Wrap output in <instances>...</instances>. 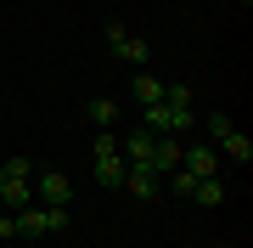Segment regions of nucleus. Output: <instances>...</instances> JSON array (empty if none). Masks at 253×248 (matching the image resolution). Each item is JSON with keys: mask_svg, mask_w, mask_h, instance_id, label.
Wrapping results in <instances>:
<instances>
[{"mask_svg": "<svg viewBox=\"0 0 253 248\" xmlns=\"http://www.w3.org/2000/svg\"><path fill=\"white\" fill-rule=\"evenodd\" d=\"M203 130H208L203 141H214V152H219V158H231V164H242V169L253 164V141H248L242 130H236V124L225 119V113H214V119H208Z\"/></svg>", "mask_w": 253, "mask_h": 248, "instance_id": "obj_1", "label": "nucleus"}, {"mask_svg": "<svg viewBox=\"0 0 253 248\" xmlns=\"http://www.w3.org/2000/svg\"><path fill=\"white\" fill-rule=\"evenodd\" d=\"M17 220V237H56L68 231V209H51V203H28V209L11 214Z\"/></svg>", "mask_w": 253, "mask_h": 248, "instance_id": "obj_2", "label": "nucleus"}, {"mask_svg": "<svg viewBox=\"0 0 253 248\" xmlns=\"http://www.w3.org/2000/svg\"><path fill=\"white\" fill-rule=\"evenodd\" d=\"M0 203H6L11 214L34 203V164H28V158H11V164H6V181H0Z\"/></svg>", "mask_w": 253, "mask_h": 248, "instance_id": "obj_3", "label": "nucleus"}, {"mask_svg": "<svg viewBox=\"0 0 253 248\" xmlns=\"http://www.w3.org/2000/svg\"><path fill=\"white\" fill-rule=\"evenodd\" d=\"M90 158H96V181L101 186H124V152H118V136H113V130H101V136L90 141Z\"/></svg>", "mask_w": 253, "mask_h": 248, "instance_id": "obj_4", "label": "nucleus"}, {"mask_svg": "<svg viewBox=\"0 0 253 248\" xmlns=\"http://www.w3.org/2000/svg\"><path fill=\"white\" fill-rule=\"evenodd\" d=\"M141 130H152V136H186V130H197V113H191V107H174V101H152Z\"/></svg>", "mask_w": 253, "mask_h": 248, "instance_id": "obj_5", "label": "nucleus"}, {"mask_svg": "<svg viewBox=\"0 0 253 248\" xmlns=\"http://www.w3.org/2000/svg\"><path fill=\"white\" fill-rule=\"evenodd\" d=\"M34 203L68 209V203H73V181H68L62 169H34Z\"/></svg>", "mask_w": 253, "mask_h": 248, "instance_id": "obj_6", "label": "nucleus"}, {"mask_svg": "<svg viewBox=\"0 0 253 248\" xmlns=\"http://www.w3.org/2000/svg\"><path fill=\"white\" fill-rule=\"evenodd\" d=\"M180 169L191 175V181L219 175V152H214V141H186V147H180Z\"/></svg>", "mask_w": 253, "mask_h": 248, "instance_id": "obj_7", "label": "nucleus"}, {"mask_svg": "<svg viewBox=\"0 0 253 248\" xmlns=\"http://www.w3.org/2000/svg\"><path fill=\"white\" fill-rule=\"evenodd\" d=\"M107 46H113L118 62H129V68H146V56H152V51H146V40L129 34V28H107Z\"/></svg>", "mask_w": 253, "mask_h": 248, "instance_id": "obj_8", "label": "nucleus"}, {"mask_svg": "<svg viewBox=\"0 0 253 248\" xmlns=\"http://www.w3.org/2000/svg\"><path fill=\"white\" fill-rule=\"evenodd\" d=\"M124 192L141 198V203H152V198H158V169H152V164H129V169H124Z\"/></svg>", "mask_w": 253, "mask_h": 248, "instance_id": "obj_9", "label": "nucleus"}, {"mask_svg": "<svg viewBox=\"0 0 253 248\" xmlns=\"http://www.w3.org/2000/svg\"><path fill=\"white\" fill-rule=\"evenodd\" d=\"M152 130H129V136H118V152H124V164H152Z\"/></svg>", "mask_w": 253, "mask_h": 248, "instance_id": "obj_10", "label": "nucleus"}, {"mask_svg": "<svg viewBox=\"0 0 253 248\" xmlns=\"http://www.w3.org/2000/svg\"><path fill=\"white\" fill-rule=\"evenodd\" d=\"M180 147H186L180 136H158L152 141V169H180Z\"/></svg>", "mask_w": 253, "mask_h": 248, "instance_id": "obj_11", "label": "nucleus"}, {"mask_svg": "<svg viewBox=\"0 0 253 248\" xmlns=\"http://www.w3.org/2000/svg\"><path fill=\"white\" fill-rule=\"evenodd\" d=\"M163 85H169V79H158V74H146V68H141V74L129 79V91H135L141 107H152V101H163Z\"/></svg>", "mask_w": 253, "mask_h": 248, "instance_id": "obj_12", "label": "nucleus"}, {"mask_svg": "<svg viewBox=\"0 0 253 248\" xmlns=\"http://www.w3.org/2000/svg\"><path fill=\"white\" fill-rule=\"evenodd\" d=\"M84 119H90V124H101V130H113V124H118V101H113V96H90Z\"/></svg>", "mask_w": 253, "mask_h": 248, "instance_id": "obj_13", "label": "nucleus"}, {"mask_svg": "<svg viewBox=\"0 0 253 248\" xmlns=\"http://www.w3.org/2000/svg\"><path fill=\"white\" fill-rule=\"evenodd\" d=\"M191 198H197L203 209H219V203H225V181H219V175H208V181L191 186Z\"/></svg>", "mask_w": 253, "mask_h": 248, "instance_id": "obj_14", "label": "nucleus"}, {"mask_svg": "<svg viewBox=\"0 0 253 248\" xmlns=\"http://www.w3.org/2000/svg\"><path fill=\"white\" fill-rule=\"evenodd\" d=\"M0 237H17V220H11V209L0 203Z\"/></svg>", "mask_w": 253, "mask_h": 248, "instance_id": "obj_15", "label": "nucleus"}, {"mask_svg": "<svg viewBox=\"0 0 253 248\" xmlns=\"http://www.w3.org/2000/svg\"><path fill=\"white\" fill-rule=\"evenodd\" d=\"M0 181H6V164H0Z\"/></svg>", "mask_w": 253, "mask_h": 248, "instance_id": "obj_16", "label": "nucleus"}, {"mask_svg": "<svg viewBox=\"0 0 253 248\" xmlns=\"http://www.w3.org/2000/svg\"><path fill=\"white\" fill-rule=\"evenodd\" d=\"M248 6H253V0H242V11H248Z\"/></svg>", "mask_w": 253, "mask_h": 248, "instance_id": "obj_17", "label": "nucleus"}]
</instances>
